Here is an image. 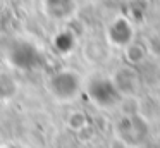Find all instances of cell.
I'll use <instances>...</instances> for the list:
<instances>
[{
	"mask_svg": "<svg viewBox=\"0 0 160 148\" xmlns=\"http://www.w3.org/2000/svg\"><path fill=\"white\" fill-rule=\"evenodd\" d=\"M48 93L60 103H67L76 100L83 93L84 83L83 78L72 69H60L53 72L47 81Z\"/></svg>",
	"mask_w": 160,
	"mask_h": 148,
	"instance_id": "obj_1",
	"label": "cell"
},
{
	"mask_svg": "<svg viewBox=\"0 0 160 148\" xmlns=\"http://www.w3.org/2000/svg\"><path fill=\"white\" fill-rule=\"evenodd\" d=\"M66 124H67V127H69V129L79 133V131L86 129V126H88V117H86V114H84V112L74 110V112H71L69 115H67Z\"/></svg>",
	"mask_w": 160,
	"mask_h": 148,
	"instance_id": "obj_8",
	"label": "cell"
},
{
	"mask_svg": "<svg viewBox=\"0 0 160 148\" xmlns=\"http://www.w3.org/2000/svg\"><path fill=\"white\" fill-rule=\"evenodd\" d=\"M0 148H19V146H0Z\"/></svg>",
	"mask_w": 160,
	"mask_h": 148,
	"instance_id": "obj_11",
	"label": "cell"
},
{
	"mask_svg": "<svg viewBox=\"0 0 160 148\" xmlns=\"http://www.w3.org/2000/svg\"><path fill=\"white\" fill-rule=\"evenodd\" d=\"M112 81H114L115 88L119 89V93L122 95V98H124V96H132L139 88L138 72H136V69L129 67V65L119 69V71L115 72V76L112 78Z\"/></svg>",
	"mask_w": 160,
	"mask_h": 148,
	"instance_id": "obj_5",
	"label": "cell"
},
{
	"mask_svg": "<svg viewBox=\"0 0 160 148\" xmlns=\"http://www.w3.org/2000/svg\"><path fill=\"white\" fill-rule=\"evenodd\" d=\"M16 79H12L9 74H0V98L2 100H9L16 95Z\"/></svg>",
	"mask_w": 160,
	"mask_h": 148,
	"instance_id": "obj_9",
	"label": "cell"
},
{
	"mask_svg": "<svg viewBox=\"0 0 160 148\" xmlns=\"http://www.w3.org/2000/svg\"><path fill=\"white\" fill-rule=\"evenodd\" d=\"M124 50H126L128 62H131V64H139V62L145 59V55H146L145 48H143L139 43H136V41H134V43H131L129 47H126Z\"/></svg>",
	"mask_w": 160,
	"mask_h": 148,
	"instance_id": "obj_10",
	"label": "cell"
},
{
	"mask_svg": "<svg viewBox=\"0 0 160 148\" xmlns=\"http://www.w3.org/2000/svg\"><path fill=\"white\" fill-rule=\"evenodd\" d=\"M43 7L52 19H67L74 12V0H43Z\"/></svg>",
	"mask_w": 160,
	"mask_h": 148,
	"instance_id": "obj_6",
	"label": "cell"
},
{
	"mask_svg": "<svg viewBox=\"0 0 160 148\" xmlns=\"http://www.w3.org/2000/svg\"><path fill=\"white\" fill-rule=\"evenodd\" d=\"M7 59L11 65L21 71H33L43 64V55L33 43L24 40H18L9 47Z\"/></svg>",
	"mask_w": 160,
	"mask_h": 148,
	"instance_id": "obj_3",
	"label": "cell"
},
{
	"mask_svg": "<svg viewBox=\"0 0 160 148\" xmlns=\"http://www.w3.org/2000/svg\"><path fill=\"white\" fill-rule=\"evenodd\" d=\"M74 43H76V40H74V36L69 33V31H62V33H59L55 38H53V47H55L60 54L71 52L74 48Z\"/></svg>",
	"mask_w": 160,
	"mask_h": 148,
	"instance_id": "obj_7",
	"label": "cell"
},
{
	"mask_svg": "<svg viewBox=\"0 0 160 148\" xmlns=\"http://www.w3.org/2000/svg\"><path fill=\"white\" fill-rule=\"evenodd\" d=\"M83 91H86L91 102L102 109L115 107L122 100V95L115 88L112 78H107V76H93L91 79H88Z\"/></svg>",
	"mask_w": 160,
	"mask_h": 148,
	"instance_id": "obj_2",
	"label": "cell"
},
{
	"mask_svg": "<svg viewBox=\"0 0 160 148\" xmlns=\"http://www.w3.org/2000/svg\"><path fill=\"white\" fill-rule=\"evenodd\" d=\"M105 38L112 47L126 48L131 43H134V26L128 17L119 16L108 23L105 29Z\"/></svg>",
	"mask_w": 160,
	"mask_h": 148,
	"instance_id": "obj_4",
	"label": "cell"
}]
</instances>
